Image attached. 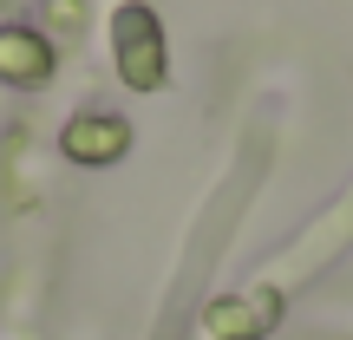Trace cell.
<instances>
[{
    "label": "cell",
    "instance_id": "6da1fadb",
    "mask_svg": "<svg viewBox=\"0 0 353 340\" xmlns=\"http://www.w3.org/2000/svg\"><path fill=\"white\" fill-rule=\"evenodd\" d=\"M112 46H118V72H125V86H138V92L164 86V33H157V13L151 7H118Z\"/></svg>",
    "mask_w": 353,
    "mask_h": 340
},
{
    "label": "cell",
    "instance_id": "7a4b0ae2",
    "mask_svg": "<svg viewBox=\"0 0 353 340\" xmlns=\"http://www.w3.org/2000/svg\"><path fill=\"white\" fill-rule=\"evenodd\" d=\"M46 72H52V52H46L39 33H26V26L0 33V79H7V86H39Z\"/></svg>",
    "mask_w": 353,
    "mask_h": 340
},
{
    "label": "cell",
    "instance_id": "3957f363",
    "mask_svg": "<svg viewBox=\"0 0 353 340\" xmlns=\"http://www.w3.org/2000/svg\"><path fill=\"white\" fill-rule=\"evenodd\" d=\"M118 151H125V118H112V112L72 118V131H65V157L92 164V157H118Z\"/></svg>",
    "mask_w": 353,
    "mask_h": 340
}]
</instances>
